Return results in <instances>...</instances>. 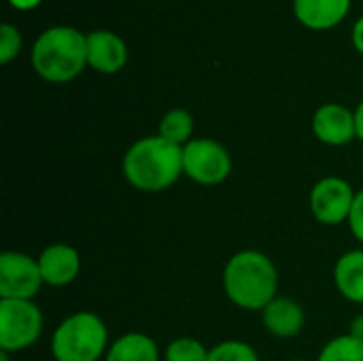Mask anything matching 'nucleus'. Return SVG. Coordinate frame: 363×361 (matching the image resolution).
I'll return each instance as SVG.
<instances>
[{
	"mask_svg": "<svg viewBox=\"0 0 363 361\" xmlns=\"http://www.w3.org/2000/svg\"><path fill=\"white\" fill-rule=\"evenodd\" d=\"M123 174L138 191H164L183 174V147L168 143L160 134L145 136L125 151Z\"/></svg>",
	"mask_w": 363,
	"mask_h": 361,
	"instance_id": "obj_1",
	"label": "nucleus"
},
{
	"mask_svg": "<svg viewBox=\"0 0 363 361\" xmlns=\"http://www.w3.org/2000/svg\"><path fill=\"white\" fill-rule=\"evenodd\" d=\"M223 289L232 304L245 311H264L279 289V272L268 255L255 249L238 251L223 270Z\"/></svg>",
	"mask_w": 363,
	"mask_h": 361,
	"instance_id": "obj_2",
	"label": "nucleus"
},
{
	"mask_svg": "<svg viewBox=\"0 0 363 361\" xmlns=\"http://www.w3.org/2000/svg\"><path fill=\"white\" fill-rule=\"evenodd\" d=\"M32 68L49 83H68L87 66V34L72 26H51L32 45Z\"/></svg>",
	"mask_w": 363,
	"mask_h": 361,
	"instance_id": "obj_3",
	"label": "nucleus"
},
{
	"mask_svg": "<svg viewBox=\"0 0 363 361\" xmlns=\"http://www.w3.org/2000/svg\"><path fill=\"white\" fill-rule=\"evenodd\" d=\"M108 351V332L96 313H74L53 332L51 353L55 361H98Z\"/></svg>",
	"mask_w": 363,
	"mask_h": 361,
	"instance_id": "obj_4",
	"label": "nucleus"
},
{
	"mask_svg": "<svg viewBox=\"0 0 363 361\" xmlns=\"http://www.w3.org/2000/svg\"><path fill=\"white\" fill-rule=\"evenodd\" d=\"M43 332V313L32 300H0V349L17 353L32 347Z\"/></svg>",
	"mask_w": 363,
	"mask_h": 361,
	"instance_id": "obj_5",
	"label": "nucleus"
},
{
	"mask_svg": "<svg viewBox=\"0 0 363 361\" xmlns=\"http://www.w3.org/2000/svg\"><path fill=\"white\" fill-rule=\"evenodd\" d=\"M232 172L228 149L213 138H191L183 147V174L198 185H219Z\"/></svg>",
	"mask_w": 363,
	"mask_h": 361,
	"instance_id": "obj_6",
	"label": "nucleus"
},
{
	"mask_svg": "<svg viewBox=\"0 0 363 361\" xmlns=\"http://www.w3.org/2000/svg\"><path fill=\"white\" fill-rule=\"evenodd\" d=\"M43 285L38 260L21 251L0 255V300H32Z\"/></svg>",
	"mask_w": 363,
	"mask_h": 361,
	"instance_id": "obj_7",
	"label": "nucleus"
},
{
	"mask_svg": "<svg viewBox=\"0 0 363 361\" xmlns=\"http://www.w3.org/2000/svg\"><path fill=\"white\" fill-rule=\"evenodd\" d=\"M355 189L340 177H325L321 179L311 191V211L315 219L323 226H338L349 221Z\"/></svg>",
	"mask_w": 363,
	"mask_h": 361,
	"instance_id": "obj_8",
	"label": "nucleus"
},
{
	"mask_svg": "<svg viewBox=\"0 0 363 361\" xmlns=\"http://www.w3.org/2000/svg\"><path fill=\"white\" fill-rule=\"evenodd\" d=\"M313 132L323 145L330 147L349 145L353 138H357L355 111L336 102L323 104L313 115Z\"/></svg>",
	"mask_w": 363,
	"mask_h": 361,
	"instance_id": "obj_9",
	"label": "nucleus"
},
{
	"mask_svg": "<svg viewBox=\"0 0 363 361\" xmlns=\"http://www.w3.org/2000/svg\"><path fill=\"white\" fill-rule=\"evenodd\" d=\"M128 62L125 40L111 30L87 32V66L102 74L119 72Z\"/></svg>",
	"mask_w": 363,
	"mask_h": 361,
	"instance_id": "obj_10",
	"label": "nucleus"
},
{
	"mask_svg": "<svg viewBox=\"0 0 363 361\" xmlns=\"http://www.w3.org/2000/svg\"><path fill=\"white\" fill-rule=\"evenodd\" d=\"M36 260L45 285L51 287H66L81 272V255L70 245H51Z\"/></svg>",
	"mask_w": 363,
	"mask_h": 361,
	"instance_id": "obj_11",
	"label": "nucleus"
},
{
	"mask_svg": "<svg viewBox=\"0 0 363 361\" xmlns=\"http://www.w3.org/2000/svg\"><path fill=\"white\" fill-rule=\"evenodd\" d=\"M351 11V0H294L298 21L311 30H332Z\"/></svg>",
	"mask_w": 363,
	"mask_h": 361,
	"instance_id": "obj_12",
	"label": "nucleus"
},
{
	"mask_svg": "<svg viewBox=\"0 0 363 361\" xmlns=\"http://www.w3.org/2000/svg\"><path fill=\"white\" fill-rule=\"evenodd\" d=\"M262 321L266 330L277 338H294L302 332L306 315L304 309L291 298H274L264 311Z\"/></svg>",
	"mask_w": 363,
	"mask_h": 361,
	"instance_id": "obj_13",
	"label": "nucleus"
},
{
	"mask_svg": "<svg viewBox=\"0 0 363 361\" xmlns=\"http://www.w3.org/2000/svg\"><path fill=\"white\" fill-rule=\"evenodd\" d=\"M336 289L355 304H363V251L355 249L345 255L334 266Z\"/></svg>",
	"mask_w": 363,
	"mask_h": 361,
	"instance_id": "obj_14",
	"label": "nucleus"
},
{
	"mask_svg": "<svg viewBox=\"0 0 363 361\" xmlns=\"http://www.w3.org/2000/svg\"><path fill=\"white\" fill-rule=\"evenodd\" d=\"M104 361H160V351L151 336L132 332L108 347Z\"/></svg>",
	"mask_w": 363,
	"mask_h": 361,
	"instance_id": "obj_15",
	"label": "nucleus"
},
{
	"mask_svg": "<svg viewBox=\"0 0 363 361\" xmlns=\"http://www.w3.org/2000/svg\"><path fill=\"white\" fill-rule=\"evenodd\" d=\"M162 138H166L172 145L185 147L191 140L194 134V117L187 109H172L168 111L162 121H160V132Z\"/></svg>",
	"mask_w": 363,
	"mask_h": 361,
	"instance_id": "obj_16",
	"label": "nucleus"
},
{
	"mask_svg": "<svg viewBox=\"0 0 363 361\" xmlns=\"http://www.w3.org/2000/svg\"><path fill=\"white\" fill-rule=\"evenodd\" d=\"M317 361H363V343L353 336H338L330 340Z\"/></svg>",
	"mask_w": 363,
	"mask_h": 361,
	"instance_id": "obj_17",
	"label": "nucleus"
},
{
	"mask_svg": "<svg viewBox=\"0 0 363 361\" xmlns=\"http://www.w3.org/2000/svg\"><path fill=\"white\" fill-rule=\"evenodd\" d=\"M166 361H208V349L196 340V338H189V336H183V338H177L168 345L166 349Z\"/></svg>",
	"mask_w": 363,
	"mask_h": 361,
	"instance_id": "obj_18",
	"label": "nucleus"
},
{
	"mask_svg": "<svg viewBox=\"0 0 363 361\" xmlns=\"http://www.w3.org/2000/svg\"><path fill=\"white\" fill-rule=\"evenodd\" d=\"M208 361H259V355L242 340H225L208 351Z\"/></svg>",
	"mask_w": 363,
	"mask_h": 361,
	"instance_id": "obj_19",
	"label": "nucleus"
},
{
	"mask_svg": "<svg viewBox=\"0 0 363 361\" xmlns=\"http://www.w3.org/2000/svg\"><path fill=\"white\" fill-rule=\"evenodd\" d=\"M21 32L13 23L0 26V64H9L21 51Z\"/></svg>",
	"mask_w": 363,
	"mask_h": 361,
	"instance_id": "obj_20",
	"label": "nucleus"
},
{
	"mask_svg": "<svg viewBox=\"0 0 363 361\" xmlns=\"http://www.w3.org/2000/svg\"><path fill=\"white\" fill-rule=\"evenodd\" d=\"M349 228L353 232V236L363 245V189L355 194V202L349 215Z\"/></svg>",
	"mask_w": 363,
	"mask_h": 361,
	"instance_id": "obj_21",
	"label": "nucleus"
},
{
	"mask_svg": "<svg viewBox=\"0 0 363 361\" xmlns=\"http://www.w3.org/2000/svg\"><path fill=\"white\" fill-rule=\"evenodd\" d=\"M351 40H353V47L363 55V15L355 21L353 26V32H351Z\"/></svg>",
	"mask_w": 363,
	"mask_h": 361,
	"instance_id": "obj_22",
	"label": "nucleus"
},
{
	"mask_svg": "<svg viewBox=\"0 0 363 361\" xmlns=\"http://www.w3.org/2000/svg\"><path fill=\"white\" fill-rule=\"evenodd\" d=\"M349 336H353V338H357V340H362L363 343V313L362 315H357V317L351 321V326H349Z\"/></svg>",
	"mask_w": 363,
	"mask_h": 361,
	"instance_id": "obj_23",
	"label": "nucleus"
},
{
	"mask_svg": "<svg viewBox=\"0 0 363 361\" xmlns=\"http://www.w3.org/2000/svg\"><path fill=\"white\" fill-rule=\"evenodd\" d=\"M11 6H15L17 11H30V9H36L43 0H9Z\"/></svg>",
	"mask_w": 363,
	"mask_h": 361,
	"instance_id": "obj_24",
	"label": "nucleus"
},
{
	"mask_svg": "<svg viewBox=\"0 0 363 361\" xmlns=\"http://www.w3.org/2000/svg\"><path fill=\"white\" fill-rule=\"evenodd\" d=\"M355 126H357V138L363 143V100L355 109Z\"/></svg>",
	"mask_w": 363,
	"mask_h": 361,
	"instance_id": "obj_25",
	"label": "nucleus"
},
{
	"mask_svg": "<svg viewBox=\"0 0 363 361\" xmlns=\"http://www.w3.org/2000/svg\"><path fill=\"white\" fill-rule=\"evenodd\" d=\"M0 361H9V353L2 351V353H0Z\"/></svg>",
	"mask_w": 363,
	"mask_h": 361,
	"instance_id": "obj_26",
	"label": "nucleus"
},
{
	"mask_svg": "<svg viewBox=\"0 0 363 361\" xmlns=\"http://www.w3.org/2000/svg\"><path fill=\"white\" fill-rule=\"evenodd\" d=\"M289 361H306V360H289Z\"/></svg>",
	"mask_w": 363,
	"mask_h": 361,
	"instance_id": "obj_27",
	"label": "nucleus"
}]
</instances>
